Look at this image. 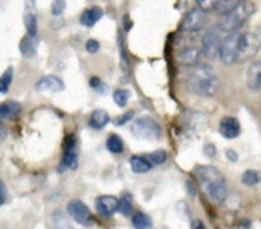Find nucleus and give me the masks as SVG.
<instances>
[{
    "mask_svg": "<svg viewBox=\"0 0 261 229\" xmlns=\"http://www.w3.org/2000/svg\"><path fill=\"white\" fill-rule=\"evenodd\" d=\"M185 84L191 93L200 96H214L220 89V80L213 66L199 63L190 69L185 78Z\"/></svg>",
    "mask_w": 261,
    "mask_h": 229,
    "instance_id": "f257e3e1",
    "label": "nucleus"
},
{
    "mask_svg": "<svg viewBox=\"0 0 261 229\" xmlns=\"http://www.w3.org/2000/svg\"><path fill=\"white\" fill-rule=\"evenodd\" d=\"M194 174L200 190L211 202H225L228 197V184L220 170L213 165H197L194 168Z\"/></svg>",
    "mask_w": 261,
    "mask_h": 229,
    "instance_id": "f03ea898",
    "label": "nucleus"
},
{
    "mask_svg": "<svg viewBox=\"0 0 261 229\" xmlns=\"http://www.w3.org/2000/svg\"><path fill=\"white\" fill-rule=\"evenodd\" d=\"M254 11H255V6L252 2H239L237 6L229 14L220 18V23H219L220 31H225L226 34L240 32V29L246 24V21L254 14Z\"/></svg>",
    "mask_w": 261,
    "mask_h": 229,
    "instance_id": "7ed1b4c3",
    "label": "nucleus"
},
{
    "mask_svg": "<svg viewBox=\"0 0 261 229\" xmlns=\"http://www.w3.org/2000/svg\"><path fill=\"white\" fill-rule=\"evenodd\" d=\"M242 41H243L242 32H231L223 37L220 50H219V58L225 66H231L236 61H239L240 50H242Z\"/></svg>",
    "mask_w": 261,
    "mask_h": 229,
    "instance_id": "20e7f679",
    "label": "nucleus"
},
{
    "mask_svg": "<svg viewBox=\"0 0 261 229\" xmlns=\"http://www.w3.org/2000/svg\"><path fill=\"white\" fill-rule=\"evenodd\" d=\"M132 133L138 138V139H144V141H154L161 136L162 130L159 122L151 118V116H141L138 119H135L133 125H132Z\"/></svg>",
    "mask_w": 261,
    "mask_h": 229,
    "instance_id": "39448f33",
    "label": "nucleus"
},
{
    "mask_svg": "<svg viewBox=\"0 0 261 229\" xmlns=\"http://www.w3.org/2000/svg\"><path fill=\"white\" fill-rule=\"evenodd\" d=\"M220 28L219 26H211L205 31L202 37V54L206 58H216L220 50V44L223 37L220 35Z\"/></svg>",
    "mask_w": 261,
    "mask_h": 229,
    "instance_id": "423d86ee",
    "label": "nucleus"
},
{
    "mask_svg": "<svg viewBox=\"0 0 261 229\" xmlns=\"http://www.w3.org/2000/svg\"><path fill=\"white\" fill-rule=\"evenodd\" d=\"M67 213L81 226H92V225H95V217L92 216L89 207L84 202L78 200V199H73V200H70L67 203Z\"/></svg>",
    "mask_w": 261,
    "mask_h": 229,
    "instance_id": "0eeeda50",
    "label": "nucleus"
},
{
    "mask_svg": "<svg viewBox=\"0 0 261 229\" xmlns=\"http://www.w3.org/2000/svg\"><path fill=\"white\" fill-rule=\"evenodd\" d=\"M261 47V28H254L243 34V41H242V50H240V58L239 61L248 60L257 54V50Z\"/></svg>",
    "mask_w": 261,
    "mask_h": 229,
    "instance_id": "6e6552de",
    "label": "nucleus"
},
{
    "mask_svg": "<svg viewBox=\"0 0 261 229\" xmlns=\"http://www.w3.org/2000/svg\"><path fill=\"white\" fill-rule=\"evenodd\" d=\"M76 161H78L76 138H75V135H69L64 141V153H63V159H61L58 171H64L67 168H75Z\"/></svg>",
    "mask_w": 261,
    "mask_h": 229,
    "instance_id": "1a4fd4ad",
    "label": "nucleus"
},
{
    "mask_svg": "<svg viewBox=\"0 0 261 229\" xmlns=\"http://www.w3.org/2000/svg\"><path fill=\"white\" fill-rule=\"evenodd\" d=\"M206 23V15L203 11H200L197 6L187 12L185 18L182 20V31L184 32H197L200 31Z\"/></svg>",
    "mask_w": 261,
    "mask_h": 229,
    "instance_id": "9d476101",
    "label": "nucleus"
},
{
    "mask_svg": "<svg viewBox=\"0 0 261 229\" xmlns=\"http://www.w3.org/2000/svg\"><path fill=\"white\" fill-rule=\"evenodd\" d=\"M219 132L225 139H236L242 133L240 121L234 116H225L219 124Z\"/></svg>",
    "mask_w": 261,
    "mask_h": 229,
    "instance_id": "9b49d317",
    "label": "nucleus"
},
{
    "mask_svg": "<svg viewBox=\"0 0 261 229\" xmlns=\"http://www.w3.org/2000/svg\"><path fill=\"white\" fill-rule=\"evenodd\" d=\"M95 205L98 213L104 217H112L116 211H119V200L115 196H99Z\"/></svg>",
    "mask_w": 261,
    "mask_h": 229,
    "instance_id": "f8f14e48",
    "label": "nucleus"
},
{
    "mask_svg": "<svg viewBox=\"0 0 261 229\" xmlns=\"http://www.w3.org/2000/svg\"><path fill=\"white\" fill-rule=\"evenodd\" d=\"M34 87L37 92H60L64 89V83L55 75H47L40 78Z\"/></svg>",
    "mask_w": 261,
    "mask_h": 229,
    "instance_id": "ddd939ff",
    "label": "nucleus"
},
{
    "mask_svg": "<svg viewBox=\"0 0 261 229\" xmlns=\"http://www.w3.org/2000/svg\"><path fill=\"white\" fill-rule=\"evenodd\" d=\"M199 57H200V50L196 46H184L180 50L176 52V58L180 64L185 66H196L199 64Z\"/></svg>",
    "mask_w": 261,
    "mask_h": 229,
    "instance_id": "4468645a",
    "label": "nucleus"
},
{
    "mask_svg": "<svg viewBox=\"0 0 261 229\" xmlns=\"http://www.w3.org/2000/svg\"><path fill=\"white\" fill-rule=\"evenodd\" d=\"M246 84L254 92L261 90V60L255 61L254 64H251V67L248 69Z\"/></svg>",
    "mask_w": 261,
    "mask_h": 229,
    "instance_id": "2eb2a0df",
    "label": "nucleus"
},
{
    "mask_svg": "<svg viewBox=\"0 0 261 229\" xmlns=\"http://www.w3.org/2000/svg\"><path fill=\"white\" fill-rule=\"evenodd\" d=\"M24 26H26V31H28V35H32V37H37V12L34 9V2H28V6H26V11H24Z\"/></svg>",
    "mask_w": 261,
    "mask_h": 229,
    "instance_id": "dca6fc26",
    "label": "nucleus"
},
{
    "mask_svg": "<svg viewBox=\"0 0 261 229\" xmlns=\"http://www.w3.org/2000/svg\"><path fill=\"white\" fill-rule=\"evenodd\" d=\"M102 9L101 8H98V6H92V8H89V9H86L84 12H83V15H81V18H80V21H81V24L83 26H86V28H92V26H95L99 20H101V17H102Z\"/></svg>",
    "mask_w": 261,
    "mask_h": 229,
    "instance_id": "f3484780",
    "label": "nucleus"
},
{
    "mask_svg": "<svg viewBox=\"0 0 261 229\" xmlns=\"http://www.w3.org/2000/svg\"><path fill=\"white\" fill-rule=\"evenodd\" d=\"M38 43H40V41H38V35H37V37H32V35L23 37V40L20 41L21 55H23V57H28V58L35 57L37 49H38Z\"/></svg>",
    "mask_w": 261,
    "mask_h": 229,
    "instance_id": "a211bd4d",
    "label": "nucleus"
},
{
    "mask_svg": "<svg viewBox=\"0 0 261 229\" xmlns=\"http://www.w3.org/2000/svg\"><path fill=\"white\" fill-rule=\"evenodd\" d=\"M109 122H110V115H109L106 110H102V109L95 110V112L92 113L90 119H89V125H90L92 129H95V130L104 129Z\"/></svg>",
    "mask_w": 261,
    "mask_h": 229,
    "instance_id": "6ab92c4d",
    "label": "nucleus"
},
{
    "mask_svg": "<svg viewBox=\"0 0 261 229\" xmlns=\"http://www.w3.org/2000/svg\"><path fill=\"white\" fill-rule=\"evenodd\" d=\"M20 112H21V106L17 101H5L0 106V118H2V121H6V119L14 118Z\"/></svg>",
    "mask_w": 261,
    "mask_h": 229,
    "instance_id": "aec40b11",
    "label": "nucleus"
},
{
    "mask_svg": "<svg viewBox=\"0 0 261 229\" xmlns=\"http://www.w3.org/2000/svg\"><path fill=\"white\" fill-rule=\"evenodd\" d=\"M151 164L147 161L145 156H132L130 158V168L136 173V174H142L151 170Z\"/></svg>",
    "mask_w": 261,
    "mask_h": 229,
    "instance_id": "412c9836",
    "label": "nucleus"
},
{
    "mask_svg": "<svg viewBox=\"0 0 261 229\" xmlns=\"http://www.w3.org/2000/svg\"><path fill=\"white\" fill-rule=\"evenodd\" d=\"M50 229H73L69 223V219L61 211H54L50 214Z\"/></svg>",
    "mask_w": 261,
    "mask_h": 229,
    "instance_id": "4be33fe9",
    "label": "nucleus"
},
{
    "mask_svg": "<svg viewBox=\"0 0 261 229\" xmlns=\"http://www.w3.org/2000/svg\"><path fill=\"white\" fill-rule=\"evenodd\" d=\"M132 223L135 229H150L153 226V220L148 214L142 211H136L132 217Z\"/></svg>",
    "mask_w": 261,
    "mask_h": 229,
    "instance_id": "5701e85b",
    "label": "nucleus"
},
{
    "mask_svg": "<svg viewBox=\"0 0 261 229\" xmlns=\"http://www.w3.org/2000/svg\"><path fill=\"white\" fill-rule=\"evenodd\" d=\"M107 150L113 155H119L124 151V142L118 135H110L107 139Z\"/></svg>",
    "mask_w": 261,
    "mask_h": 229,
    "instance_id": "b1692460",
    "label": "nucleus"
},
{
    "mask_svg": "<svg viewBox=\"0 0 261 229\" xmlns=\"http://www.w3.org/2000/svg\"><path fill=\"white\" fill-rule=\"evenodd\" d=\"M242 182H243L246 187H254V185H257V184H260L261 182V173L260 171H257V170H248V171L243 173Z\"/></svg>",
    "mask_w": 261,
    "mask_h": 229,
    "instance_id": "393cba45",
    "label": "nucleus"
},
{
    "mask_svg": "<svg viewBox=\"0 0 261 229\" xmlns=\"http://www.w3.org/2000/svg\"><path fill=\"white\" fill-rule=\"evenodd\" d=\"M12 78H14V69H12V67H8V69L3 72L2 78H0V93H2V95L8 93L9 86H11V83H12Z\"/></svg>",
    "mask_w": 261,
    "mask_h": 229,
    "instance_id": "a878e982",
    "label": "nucleus"
},
{
    "mask_svg": "<svg viewBox=\"0 0 261 229\" xmlns=\"http://www.w3.org/2000/svg\"><path fill=\"white\" fill-rule=\"evenodd\" d=\"M237 3L239 2H234V0H219L217 6H216V12L220 14L222 17H225L226 14H229L237 6Z\"/></svg>",
    "mask_w": 261,
    "mask_h": 229,
    "instance_id": "bb28decb",
    "label": "nucleus"
},
{
    "mask_svg": "<svg viewBox=\"0 0 261 229\" xmlns=\"http://www.w3.org/2000/svg\"><path fill=\"white\" fill-rule=\"evenodd\" d=\"M130 96H132V93L127 89H118V90L113 92V101L119 107H125L128 99H130Z\"/></svg>",
    "mask_w": 261,
    "mask_h": 229,
    "instance_id": "cd10ccee",
    "label": "nucleus"
},
{
    "mask_svg": "<svg viewBox=\"0 0 261 229\" xmlns=\"http://www.w3.org/2000/svg\"><path fill=\"white\" fill-rule=\"evenodd\" d=\"M147 161L154 167V165H162L165 161H167V151L165 150H156V151H153V153H148L147 156Z\"/></svg>",
    "mask_w": 261,
    "mask_h": 229,
    "instance_id": "c85d7f7f",
    "label": "nucleus"
},
{
    "mask_svg": "<svg viewBox=\"0 0 261 229\" xmlns=\"http://www.w3.org/2000/svg\"><path fill=\"white\" fill-rule=\"evenodd\" d=\"M133 210V199L132 194L125 193L121 199H119V213L122 216H128Z\"/></svg>",
    "mask_w": 261,
    "mask_h": 229,
    "instance_id": "c756f323",
    "label": "nucleus"
},
{
    "mask_svg": "<svg viewBox=\"0 0 261 229\" xmlns=\"http://www.w3.org/2000/svg\"><path fill=\"white\" fill-rule=\"evenodd\" d=\"M197 8L200 11H203L205 14L210 12V11H216V6H217V2H206V0H197Z\"/></svg>",
    "mask_w": 261,
    "mask_h": 229,
    "instance_id": "7c9ffc66",
    "label": "nucleus"
},
{
    "mask_svg": "<svg viewBox=\"0 0 261 229\" xmlns=\"http://www.w3.org/2000/svg\"><path fill=\"white\" fill-rule=\"evenodd\" d=\"M64 9H66V2H60V0L54 2L52 6H50V11H52L54 15H61Z\"/></svg>",
    "mask_w": 261,
    "mask_h": 229,
    "instance_id": "2f4dec72",
    "label": "nucleus"
},
{
    "mask_svg": "<svg viewBox=\"0 0 261 229\" xmlns=\"http://www.w3.org/2000/svg\"><path fill=\"white\" fill-rule=\"evenodd\" d=\"M99 43H98V40H93V38H90V40H87V43H86V49H87V52L89 54H96L98 50H99Z\"/></svg>",
    "mask_w": 261,
    "mask_h": 229,
    "instance_id": "473e14b6",
    "label": "nucleus"
},
{
    "mask_svg": "<svg viewBox=\"0 0 261 229\" xmlns=\"http://www.w3.org/2000/svg\"><path fill=\"white\" fill-rule=\"evenodd\" d=\"M90 86H92L96 92H98V90H99L101 93H104V92H106V90H104V89H106V84H104L98 77H93V78L90 80Z\"/></svg>",
    "mask_w": 261,
    "mask_h": 229,
    "instance_id": "72a5a7b5",
    "label": "nucleus"
},
{
    "mask_svg": "<svg viewBox=\"0 0 261 229\" xmlns=\"http://www.w3.org/2000/svg\"><path fill=\"white\" fill-rule=\"evenodd\" d=\"M135 116V113L133 112H127L125 115H121V116H118L116 119H115V124L118 125V127H121V125H124L125 122H128L132 118Z\"/></svg>",
    "mask_w": 261,
    "mask_h": 229,
    "instance_id": "f704fd0d",
    "label": "nucleus"
},
{
    "mask_svg": "<svg viewBox=\"0 0 261 229\" xmlns=\"http://www.w3.org/2000/svg\"><path fill=\"white\" fill-rule=\"evenodd\" d=\"M216 145L214 144H206L205 145V155L206 156H210V158H213V156H216Z\"/></svg>",
    "mask_w": 261,
    "mask_h": 229,
    "instance_id": "c9c22d12",
    "label": "nucleus"
},
{
    "mask_svg": "<svg viewBox=\"0 0 261 229\" xmlns=\"http://www.w3.org/2000/svg\"><path fill=\"white\" fill-rule=\"evenodd\" d=\"M226 158H228L231 162H237V161H239V155H237V151L232 150V148H228V150H226Z\"/></svg>",
    "mask_w": 261,
    "mask_h": 229,
    "instance_id": "e433bc0d",
    "label": "nucleus"
},
{
    "mask_svg": "<svg viewBox=\"0 0 261 229\" xmlns=\"http://www.w3.org/2000/svg\"><path fill=\"white\" fill-rule=\"evenodd\" d=\"M191 229H206V226H205V223L202 220H193Z\"/></svg>",
    "mask_w": 261,
    "mask_h": 229,
    "instance_id": "4c0bfd02",
    "label": "nucleus"
},
{
    "mask_svg": "<svg viewBox=\"0 0 261 229\" xmlns=\"http://www.w3.org/2000/svg\"><path fill=\"white\" fill-rule=\"evenodd\" d=\"M0 190H2V205H3L5 200H6V188H5V184L3 182L0 184Z\"/></svg>",
    "mask_w": 261,
    "mask_h": 229,
    "instance_id": "58836bf2",
    "label": "nucleus"
}]
</instances>
